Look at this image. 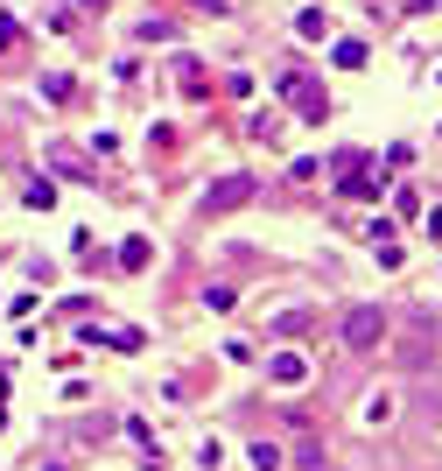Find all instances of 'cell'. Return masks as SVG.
I'll list each match as a JSON object with an SVG mask.
<instances>
[{"mask_svg": "<svg viewBox=\"0 0 442 471\" xmlns=\"http://www.w3.org/2000/svg\"><path fill=\"white\" fill-rule=\"evenodd\" d=\"M281 92L295 98V113H302V120H323V113H330L323 85H316V78H302V71H288V78H281Z\"/></svg>", "mask_w": 442, "mask_h": 471, "instance_id": "cell-1", "label": "cell"}, {"mask_svg": "<svg viewBox=\"0 0 442 471\" xmlns=\"http://www.w3.org/2000/svg\"><path fill=\"white\" fill-rule=\"evenodd\" d=\"M379 331H386V317H379V310H352V317H345V345H358V352H365V345H379Z\"/></svg>", "mask_w": 442, "mask_h": 471, "instance_id": "cell-2", "label": "cell"}, {"mask_svg": "<svg viewBox=\"0 0 442 471\" xmlns=\"http://www.w3.org/2000/svg\"><path fill=\"white\" fill-rule=\"evenodd\" d=\"M253 197V177H225V184L204 190V211H232V204H246Z\"/></svg>", "mask_w": 442, "mask_h": 471, "instance_id": "cell-3", "label": "cell"}, {"mask_svg": "<svg viewBox=\"0 0 442 471\" xmlns=\"http://www.w3.org/2000/svg\"><path fill=\"white\" fill-rule=\"evenodd\" d=\"M267 380H281V387H302V380H309V359H302V352H274V359H267Z\"/></svg>", "mask_w": 442, "mask_h": 471, "instance_id": "cell-4", "label": "cell"}, {"mask_svg": "<svg viewBox=\"0 0 442 471\" xmlns=\"http://www.w3.org/2000/svg\"><path fill=\"white\" fill-rule=\"evenodd\" d=\"M148 254H155L148 239H127V247H120V261H127V268H148Z\"/></svg>", "mask_w": 442, "mask_h": 471, "instance_id": "cell-5", "label": "cell"}]
</instances>
